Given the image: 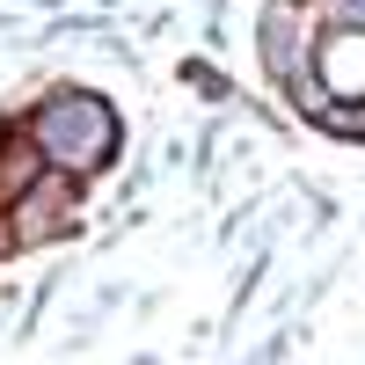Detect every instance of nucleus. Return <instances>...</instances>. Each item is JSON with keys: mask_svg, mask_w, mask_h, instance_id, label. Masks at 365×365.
Here are the masks:
<instances>
[{"mask_svg": "<svg viewBox=\"0 0 365 365\" xmlns=\"http://www.w3.org/2000/svg\"><path fill=\"white\" fill-rule=\"evenodd\" d=\"M73 205H81V182L73 175H58V168H44L29 190L0 212V227H8V249H44V241H58L73 227Z\"/></svg>", "mask_w": 365, "mask_h": 365, "instance_id": "2", "label": "nucleus"}, {"mask_svg": "<svg viewBox=\"0 0 365 365\" xmlns=\"http://www.w3.org/2000/svg\"><path fill=\"white\" fill-rule=\"evenodd\" d=\"M336 15H344L336 29H365V0H336Z\"/></svg>", "mask_w": 365, "mask_h": 365, "instance_id": "3", "label": "nucleus"}, {"mask_svg": "<svg viewBox=\"0 0 365 365\" xmlns=\"http://www.w3.org/2000/svg\"><path fill=\"white\" fill-rule=\"evenodd\" d=\"M117 117L103 96H88V88H58V96H44L37 110H29V146L44 154V168L58 175H96L110 154H117Z\"/></svg>", "mask_w": 365, "mask_h": 365, "instance_id": "1", "label": "nucleus"}]
</instances>
